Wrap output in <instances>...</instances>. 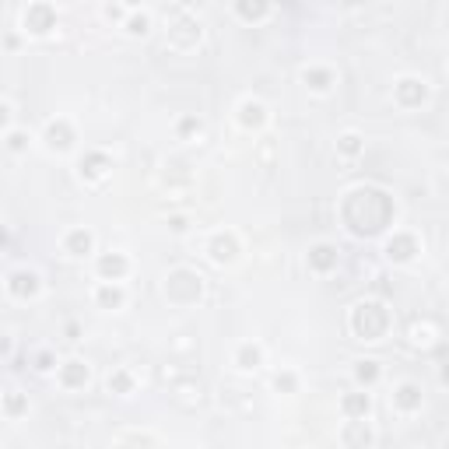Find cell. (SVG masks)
<instances>
[{
  "instance_id": "6da1fadb",
  "label": "cell",
  "mask_w": 449,
  "mask_h": 449,
  "mask_svg": "<svg viewBox=\"0 0 449 449\" xmlns=\"http://www.w3.org/2000/svg\"><path fill=\"white\" fill-rule=\"evenodd\" d=\"M4 119H7V109H4V105H0V123H4Z\"/></svg>"
}]
</instances>
